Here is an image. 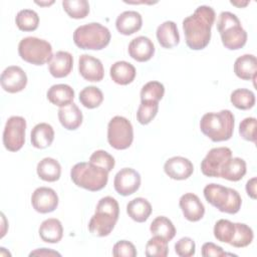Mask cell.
I'll list each match as a JSON object with an SVG mask.
<instances>
[{"instance_id": "6da1fadb", "label": "cell", "mask_w": 257, "mask_h": 257, "mask_svg": "<svg viewBox=\"0 0 257 257\" xmlns=\"http://www.w3.org/2000/svg\"><path fill=\"white\" fill-rule=\"evenodd\" d=\"M215 17V11L211 6L201 5L183 20L186 44L191 49L201 50L209 44Z\"/></svg>"}, {"instance_id": "7a4b0ae2", "label": "cell", "mask_w": 257, "mask_h": 257, "mask_svg": "<svg viewBox=\"0 0 257 257\" xmlns=\"http://www.w3.org/2000/svg\"><path fill=\"white\" fill-rule=\"evenodd\" d=\"M235 117L231 110L207 112L200 120L201 132L212 142H224L231 139L234 132Z\"/></svg>"}, {"instance_id": "3957f363", "label": "cell", "mask_w": 257, "mask_h": 257, "mask_svg": "<svg viewBox=\"0 0 257 257\" xmlns=\"http://www.w3.org/2000/svg\"><path fill=\"white\" fill-rule=\"evenodd\" d=\"M217 29L223 45L230 50L240 49L247 42V32L242 27L239 18L232 12L223 11L220 13Z\"/></svg>"}, {"instance_id": "277c9868", "label": "cell", "mask_w": 257, "mask_h": 257, "mask_svg": "<svg viewBox=\"0 0 257 257\" xmlns=\"http://www.w3.org/2000/svg\"><path fill=\"white\" fill-rule=\"evenodd\" d=\"M72 182L85 190L96 192L103 189L108 181V172L88 163H77L70 170Z\"/></svg>"}, {"instance_id": "5b68a950", "label": "cell", "mask_w": 257, "mask_h": 257, "mask_svg": "<svg viewBox=\"0 0 257 257\" xmlns=\"http://www.w3.org/2000/svg\"><path fill=\"white\" fill-rule=\"evenodd\" d=\"M110 37L108 28L98 22L78 26L73 32V41L80 49L101 50L108 45Z\"/></svg>"}, {"instance_id": "8992f818", "label": "cell", "mask_w": 257, "mask_h": 257, "mask_svg": "<svg viewBox=\"0 0 257 257\" xmlns=\"http://www.w3.org/2000/svg\"><path fill=\"white\" fill-rule=\"evenodd\" d=\"M204 197L208 203L217 208L220 212L227 214H236L239 212L242 199L239 193L220 184H208L204 188Z\"/></svg>"}, {"instance_id": "52a82bcc", "label": "cell", "mask_w": 257, "mask_h": 257, "mask_svg": "<svg viewBox=\"0 0 257 257\" xmlns=\"http://www.w3.org/2000/svg\"><path fill=\"white\" fill-rule=\"evenodd\" d=\"M19 56L34 65H43L52 58V46L44 40L34 36L24 37L18 44Z\"/></svg>"}, {"instance_id": "ba28073f", "label": "cell", "mask_w": 257, "mask_h": 257, "mask_svg": "<svg viewBox=\"0 0 257 257\" xmlns=\"http://www.w3.org/2000/svg\"><path fill=\"white\" fill-rule=\"evenodd\" d=\"M134 141L131 121L120 115L113 116L107 124V142L115 150H125Z\"/></svg>"}, {"instance_id": "9c48e42d", "label": "cell", "mask_w": 257, "mask_h": 257, "mask_svg": "<svg viewBox=\"0 0 257 257\" xmlns=\"http://www.w3.org/2000/svg\"><path fill=\"white\" fill-rule=\"evenodd\" d=\"M26 120L19 115L10 116L3 131V145L10 152L19 151L25 143Z\"/></svg>"}, {"instance_id": "30bf717a", "label": "cell", "mask_w": 257, "mask_h": 257, "mask_svg": "<svg viewBox=\"0 0 257 257\" xmlns=\"http://www.w3.org/2000/svg\"><path fill=\"white\" fill-rule=\"evenodd\" d=\"M232 158V151L227 147L211 149L201 163V171L207 177L220 178V170L224 163Z\"/></svg>"}, {"instance_id": "8fae6325", "label": "cell", "mask_w": 257, "mask_h": 257, "mask_svg": "<svg viewBox=\"0 0 257 257\" xmlns=\"http://www.w3.org/2000/svg\"><path fill=\"white\" fill-rule=\"evenodd\" d=\"M141 186L140 174L132 168H123L119 170L113 180V187L117 194L121 196H130L137 192Z\"/></svg>"}, {"instance_id": "7c38bea8", "label": "cell", "mask_w": 257, "mask_h": 257, "mask_svg": "<svg viewBox=\"0 0 257 257\" xmlns=\"http://www.w3.org/2000/svg\"><path fill=\"white\" fill-rule=\"evenodd\" d=\"M0 82L5 91L16 93L25 88L27 84V75L20 66L11 65L6 67L1 73Z\"/></svg>"}, {"instance_id": "4fadbf2b", "label": "cell", "mask_w": 257, "mask_h": 257, "mask_svg": "<svg viewBox=\"0 0 257 257\" xmlns=\"http://www.w3.org/2000/svg\"><path fill=\"white\" fill-rule=\"evenodd\" d=\"M31 205L38 213H50L58 206V196L51 188L39 187L32 193Z\"/></svg>"}, {"instance_id": "5bb4252c", "label": "cell", "mask_w": 257, "mask_h": 257, "mask_svg": "<svg viewBox=\"0 0 257 257\" xmlns=\"http://www.w3.org/2000/svg\"><path fill=\"white\" fill-rule=\"evenodd\" d=\"M118 217L101 210H95L88 223L89 232L97 237H104L111 233Z\"/></svg>"}, {"instance_id": "9a60e30c", "label": "cell", "mask_w": 257, "mask_h": 257, "mask_svg": "<svg viewBox=\"0 0 257 257\" xmlns=\"http://www.w3.org/2000/svg\"><path fill=\"white\" fill-rule=\"evenodd\" d=\"M78 70L85 80L93 82L100 81L104 75V68L101 61L89 54H82L79 56Z\"/></svg>"}, {"instance_id": "2e32d148", "label": "cell", "mask_w": 257, "mask_h": 257, "mask_svg": "<svg viewBox=\"0 0 257 257\" xmlns=\"http://www.w3.org/2000/svg\"><path fill=\"white\" fill-rule=\"evenodd\" d=\"M165 173L173 180H186L194 172L192 162L184 157L176 156L168 159L164 165Z\"/></svg>"}, {"instance_id": "e0dca14e", "label": "cell", "mask_w": 257, "mask_h": 257, "mask_svg": "<svg viewBox=\"0 0 257 257\" xmlns=\"http://www.w3.org/2000/svg\"><path fill=\"white\" fill-rule=\"evenodd\" d=\"M184 217L191 222H197L204 217L205 207L199 197L193 193L184 194L179 201Z\"/></svg>"}, {"instance_id": "ac0fdd59", "label": "cell", "mask_w": 257, "mask_h": 257, "mask_svg": "<svg viewBox=\"0 0 257 257\" xmlns=\"http://www.w3.org/2000/svg\"><path fill=\"white\" fill-rule=\"evenodd\" d=\"M127 50L133 59L139 62H145L154 56L155 45L149 37L138 36L130 42Z\"/></svg>"}, {"instance_id": "d6986e66", "label": "cell", "mask_w": 257, "mask_h": 257, "mask_svg": "<svg viewBox=\"0 0 257 257\" xmlns=\"http://www.w3.org/2000/svg\"><path fill=\"white\" fill-rule=\"evenodd\" d=\"M73 66V56L67 51H57L48 62V69L53 77L61 78L67 76Z\"/></svg>"}, {"instance_id": "ffe728a7", "label": "cell", "mask_w": 257, "mask_h": 257, "mask_svg": "<svg viewBox=\"0 0 257 257\" xmlns=\"http://www.w3.org/2000/svg\"><path fill=\"white\" fill-rule=\"evenodd\" d=\"M143 25L142 15L134 10L120 13L115 20V27L120 34L131 35L139 31Z\"/></svg>"}, {"instance_id": "44dd1931", "label": "cell", "mask_w": 257, "mask_h": 257, "mask_svg": "<svg viewBox=\"0 0 257 257\" xmlns=\"http://www.w3.org/2000/svg\"><path fill=\"white\" fill-rule=\"evenodd\" d=\"M157 39L164 48H173L180 42V34L177 24L168 20L160 24L157 28Z\"/></svg>"}, {"instance_id": "7402d4cb", "label": "cell", "mask_w": 257, "mask_h": 257, "mask_svg": "<svg viewBox=\"0 0 257 257\" xmlns=\"http://www.w3.org/2000/svg\"><path fill=\"white\" fill-rule=\"evenodd\" d=\"M235 74L243 80L256 79L257 72V59L253 54H244L239 56L234 63Z\"/></svg>"}, {"instance_id": "603a6c76", "label": "cell", "mask_w": 257, "mask_h": 257, "mask_svg": "<svg viewBox=\"0 0 257 257\" xmlns=\"http://www.w3.org/2000/svg\"><path fill=\"white\" fill-rule=\"evenodd\" d=\"M82 118L83 116L81 110L73 102L58 109V119L61 125L68 131L78 128L82 123Z\"/></svg>"}, {"instance_id": "cb8c5ba5", "label": "cell", "mask_w": 257, "mask_h": 257, "mask_svg": "<svg viewBox=\"0 0 257 257\" xmlns=\"http://www.w3.org/2000/svg\"><path fill=\"white\" fill-rule=\"evenodd\" d=\"M136 73L137 71L135 66L124 60L114 62L109 69L111 79L120 85H126L133 82L136 77Z\"/></svg>"}, {"instance_id": "d4e9b609", "label": "cell", "mask_w": 257, "mask_h": 257, "mask_svg": "<svg viewBox=\"0 0 257 257\" xmlns=\"http://www.w3.org/2000/svg\"><path fill=\"white\" fill-rule=\"evenodd\" d=\"M46 96L52 104L62 107L72 102L74 98V90L68 84H54L48 88Z\"/></svg>"}, {"instance_id": "484cf974", "label": "cell", "mask_w": 257, "mask_h": 257, "mask_svg": "<svg viewBox=\"0 0 257 257\" xmlns=\"http://www.w3.org/2000/svg\"><path fill=\"white\" fill-rule=\"evenodd\" d=\"M54 140V130L47 122L37 123L31 131L30 141L34 148L45 149L49 147Z\"/></svg>"}, {"instance_id": "4316f807", "label": "cell", "mask_w": 257, "mask_h": 257, "mask_svg": "<svg viewBox=\"0 0 257 257\" xmlns=\"http://www.w3.org/2000/svg\"><path fill=\"white\" fill-rule=\"evenodd\" d=\"M38 233L42 241L54 244L62 239L63 227L58 219L49 218L41 223Z\"/></svg>"}, {"instance_id": "83f0119b", "label": "cell", "mask_w": 257, "mask_h": 257, "mask_svg": "<svg viewBox=\"0 0 257 257\" xmlns=\"http://www.w3.org/2000/svg\"><path fill=\"white\" fill-rule=\"evenodd\" d=\"M246 162L238 157L230 158L224 163L220 170V178L228 181H240L246 174Z\"/></svg>"}, {"instance_id": "f1b7e54d", "label": "cell", "mask_w": 257, "mask_h": 257, "mask_svg": "<svg viewBox=\"0 0 257 257\" xmlns=\"http://www.w3.org/2000/svg\"><path fill=\"white\" fill-rule=\"evenodd\" d=\"M152 210L151 203L142 197L133 199L126 205L127 215L138 223L146 222L152 214Z\"/></svg>"}, {"instance_id": "f546056e", "label": "cell", "mask_w": 257, "mask_h": 257, "mask_svg": "<svg viewBox=\"0 0 257 257\" xmlns=\"http://www.w3.org/2000/svg\"><path fill=\"white\" fill-rule=\"evenodd\" d=\"M38 177L45 182H55L59 180L61 175V166L53 158H44L36 168Z\"/></svg>"}, {"instance_id": "4dcf8cb0", "label": "cell", "mask_w": 257, "mask_h": 257, "mask_svg": "<svg viewBox=\"0 0 257 257\" xmlns=\"http://www.w3.org/2000/svg\"><path fill=\"white\" fill-rule=\"evenodd\" d=\"M150 231L153 236H160L168 242L176 235V228L173 222L165 216L156 217L151 223Z\"/></svg>"}, {"instance_id": "1f68e13d", "label": "cell", "mask_w": 257, "mask_h": 257, "mask_svg": "<svg viewBox=\"0 0 257 257\" xmlns=\"http://www.w3.org/2000/svg\"><path fill=\"white\" fill-rule=\"evenodd\" d=\"M232 104L242 110L250 109L255 104V94L252 90L247 88H237L232 91L230 95Z\"/></svg>"}, {"instance_id": "d6a6232c", "label": "cell", "mask_w": 257, "mask_h": 257, "mask_svg": "<svg viewBox=\"0 0 257 257\" xmlns=\"http://www.w3.org/2000/svg\"><path fill=\"white\" fill-rule=\"evenodd\" d=\"M15 23L22 31H33L38 27L39 16L32 9H22L17 13Z\"/></svg>"}, {"instance_id": "836d02e7", "label": "cell", "mask_w": 257, "mask_h": 257, "mask_svg": "<svg viewBox=\"0 0 257 257\" xmlns=\"http://www.w3.org/2000/svg\"><path fill=\"white\" fill-rule=\"evenodd\" d=\"M79 101L86 108H95L103 101L102 91L93 85L86 86L79 92Z\"/></svg>"}, {"instance_id": "e575fe53", "label": "cell", "mask_w": 257, "mask_h": 257, "mask_svg": "<svg viewBox=\"0 0 257 257\" xmlns=\"http://www.w3.org/2000/svg\"><path fill=\"white\" fill-rule=\"evenodd\" d=\"M253 230L244 223H235V234L230 245L236 248H243L253 241Z\"/></svg>"}, {"instance_id": "d590c367", "label": "cell", "mask_w": 257, "mask_h": 257, "mask_svg": "<svg viewBox=\"0 0 257 257\" xmlns=\"http://www.w3.org/2000/svg\"><path fill=\"white\" fill-rule=\"evenodd\" d=\"M62 7L69 17L81 19L89 13V4L86 0H63Z\"/></svg>"}, {"instance_id": "8d00e7d4", "label": "cell", "mask_w": 257, "mask_h": 257, "mask_svg": "<svg viewBox=\"0 0 257 257\" xmlns=\"http://www.w3.org/2000/svg\"><path fill=\"white\" fill-rule=\"evenodd\" d=\"M235 234V223L226 219H220L214 226L215 238L224 243L230 244Z\"/></svg>"}, {"instance_id": "74e56055", "label": "cell", "mask_w": 257, "mask_h": 257, "mask_svg": "<svg viewBox=\"0 0 257 257\" xmlns=\"http://www.w3.org/2000/svg\"><path fill=\"white\" fill-rule=\"evenodd\" d=\"M159 110V102L150 100H141V104L137 111V119L141 124L150 123Z\"/></svg>"}, {"instance_id": "f35d334b", "label": "cell", "mask_w": 257, "mask_h": 257, "mask_svg": "<svg viewBox=\"0 0 257 257\" xmlns=\"http://www.w3.org/2000/svg\"><path fill=\"white\" fill-rule=\"evenodd\" d=\"M165 94V86L163 83L153 80L147 82L141 90V100L157 101L161 100Z\"/></svg>"}, {"instance_id": "ab89813d", "label": "cell", "mask_w": 257, "mask_h": 257, "mask_svg": "<svg viewBox=\"0 0 257 257\" xmlns=\"http://www.w3.org/2000/svg\"><path fill=\"white\" fill-rule=\"evenodd\" d=\"M168 253V241L160 236L152 237L146 244V256L148 257H166Z\"/></svg>"}, {"instance_id": "60d3db41", "label": "cell", "mask_w": 257, "mask_h": 257, "mask_svg": "<svg viewBox=\"0 0 257 257\" xmlns=\"http://www.w3.org/2000/svg\"><path fill=\"white\" fill-rule=\"evenodd\" d=\"M89 163L104 169L108 173L114 168L115 165L114 158L103 150H97L92 153V155L89 157Z\"/></svg>"}, {"instance_id": "b9f144b4", "label": "cell", "mask_w": 257, "mask_h": 257, "mask_svg": "<svg viewBox=\"0 0 257 257\" xmlns=\"http://www.w3.org/2000/svg\"><path fill=\"white\" fill-rule=\"evenodd\" d=\"M256 125L255 117H246L239 124V134L246 141L256 143Z\"/></svg>"}, {"instance_id": "7bdbcfd3", "label": "cell", "mask_w": 257, "mask_h": 257, "mask_svg": "<svg viewBox=\"0 0 257 257\" xmlns=\"http://www.w3.org/2000/svg\"><path fill=\"white\" fill-rule=\"evenodd\" d=\"M175 252L180 257H191L195 255L196 244L190 237H183L175 244Z\"/></svg>"}, {"instance_id": "ee69618b", "label": "cell", "mask_w": 257, "mask_h": 257, "mask_svg": "<svg viewBox=\"0 0 257 257\" xmlns=\"http://www.w3.org/2000/svg\"><path fill=\"white\" fill-rule=\"evenodd\" d=\"M137 254L135 245L126 240L116 242L112 248V255L115 257H136Z\"/></svg>"}, {"instance_id": "f6af8a7d", "label": "cell", "mask_w": 257, "mask_h": 257, "mask_svg": "<svg viewBox=\"0 0 257 257\" xmlns=\"http://www.w3.org/2000/svg\"><path fill=\"white\" fill-rule=\"evenodd\" d=\"M201 254L204 257H222L226 255H231L226 253L222 247L212 243V242H207L204 243L201 249Z\"/></svg>"}, {"instance_id": "bcb514c9", "label": "cell", "mask_w": 257, "mask_h": 257, "mask_svg": "<svg viewBox=\"0 0 257 257\" xmlns=\"http://www.w3.org/2000/svg\"><path fill=\"white\" fill-rule=\"evenodd\" d=\"M29 256H60V253L48 248H39L32 251Z\"/></svg>"}, {"instance_id": "7dc6e473", "label": "cell", "mask_w": 257, "mask_h": 257, "mask_svg": "<svg viewBox=\"0 0 257 257\" xmlns=\"http://www.w3.org/2000/svg\"><path fill=\"white\" fill-rule=\"evenodd\" d=\"M256 182H257L256 177H253L250 180H248V182L246 183V192L248 196L254 200L256 199Z\"/></svg>"}, {"instance_id": "c3c4849f", "label": "cell", "mask_w": 257, "mask_h": 257, "mask_svg": "<svg viewBox=\"0 0 257 257\" xmlns=\"http://www.w3.org/2000/svg\"><path fill=\"white\" fill-rule=\"evenodd\" d=\"M230 3L232 5H235V6H238V7H244L246 5L249 4V1H245V2H240V1H230Z\"/></svg>"}, {"instance_id": "681fc988", "label": "cell", "mask_w": 257, "mask_h": 257, "mask_svg": "<svg viewBox=\"0 0 257 257\" xmlns=\"http://www.w3.org/2000/svg\"><path fill=\"white\" fill-rule=\"evenodd\" d=\"M35 3L37 4V5H40V6H49V5H51V4H53L54 3V1H49V2H42V1H35Z\"/></svg>"}]
</instances>
